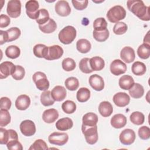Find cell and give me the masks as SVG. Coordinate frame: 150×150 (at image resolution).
<instances>
[{"instance_id":"obj_5","label":"cell","mask_w":150,"mask_h":150,"mask_svg":"<svg viewBox=\"0 0 150 150\" xmlns=\"http://www.w3.org/2000/svg\"><path fill=\"white\" fill-rule=\"evenodd\" d=\"M32 79L38 89L41 91H46L49 87V81L46 75L41 71L35 73L32 76Z\"/></svg>"},{"instance_id":"obj_30","label":"cell","mask_w":150,"mask_h":150,"mask_svg":"<svg viewBox=\"0 0 150 150\" xmlns=\"http://www.w3.org/2000/svg\"><path fill=\"white\" fill-rule=\"evenodd\" d=\"M90 42L86 39H80L76 43V48L81 53H87L91 49Z\"/></svg>"},{"instance_id":"obj_20","label":"cell","mask_w":150,"mask_h":150,"mask_svg":"<svg viewBox=\"0 0 150 150\" xmlns=\"http://www.w3.org/2000/svg\"><path fill=\"white\" fill-rule=\"evenodd\" d=\"M59 117V112L54 108H50L44 111L42 114V119L48 124L53 123Z\"/></svg>"},{"instance_id":"obj_41","label":"cell","mask_w":150,"mask_h":150,"mask_svg":"<svg viewBox=\"0 0 150 150\" xmlns=\"http://www.w3.org/2000/svg\"><path fill=\"white\" fill-rule=\"evenodd\" d=\"M62 108L65 113L72 114L76 110V104L71 100H66L62 103Z\"/></svg>"},{"instance_id":"obj_12","label":"cell","mask_w":150,"mask_h":150,"mask_svg":"<svg viewBox=\"0 0 150 150\" xmlns=\"http://www.w3.org/2000/svg\"><path fill=\"white\" fill-rule=\"evenodd\" d=\"M127 69L126 64L119 59L113 60L110 64V71L115 76H119L125 73Z\"/></svg>"},{"instance_id":"obj_53","label":"cell","mask_w":150,"mask_h":150,"mask_svg":"<svg viewBox=\"0 0 150 150\" xmlns=\"http://www.w3.org/2000/svg\"><path fill=\"white\" fill-rule=\"evenodd\" d=\"M0 104H1V110H9L11 108L12 103L11 100L9 98L6 97H3L1 98Z\"/></svg>"},{"instance_id":"obj_2","label":"cell","mask_w":150,"mask_h":150,"mask_svg":"<svg viewBox=\"0 0 150 150\" xmlns=\"http://www.w3.org/2000/svg\"><path fill=\"white\" fill-rule=\"evenodd\" d=\"M76 34V30L73 26H67L60 31L58 38L61 43L64 45H69L75 39Z\"/></svg>"},{"instance_id":"obj_10","label":"cell","mask_w":150,"mask_h":150,"mask_svg":"<svg viewBox=\"0 0 150 150\" xmlns=\"http://www.w3.org/2000/svg\"><path fill=\"white\" fill-rule=\"evenodd\" d=\"M39 5V2L35 0H30L25 4L26 12L28 17L32 19H36L38 17Z\"/></svg>"},{"instance_id":"obj_31","label":"cell","mask_w":150,"mask_h":150,"mask_svg":"<svg viewBox=\"0 0 150 150\" xmlns=\"http://www.w3.org/2000/svg\"><path fill=\"white\" fill-rule=\"evenodd\" d=\"M48 47L43 44H37L33 48L34 55L39 58L45 59L47 53Z\"/></svg>"},{"instance_id":"obj_52","label":"cell","mask_w":150,"mask_h":150,"mask_svg":"<svg viewBox=\"0 0 150 150\" xmlns=\"http://www.w3.org/2000/svg\"><path fill=\"white\" fill-rule=\"evenodd\" d=\"M8 149L11 150H22L23 146L18 140H12L6 144Z\"/></svg>"},{"instance_id":"obj_28","label":"cell","mask_w":150,"mask_h":150,"mask_svg":"<svg viewBox=\"0 0 150 150\" xmlns=\"http://www.w3.org/2000/svg\"><path fill=\"white\" fill-rule=\"evenodd\" d=\"M129 94L134 98H139L144 94V89L142 85L139 83H134L129 90Z\"/></svg>"},{"instance_id":"obj_22","label":"cell","mask_w":150,"mask_h":150,"mask_svg":"<svg viewBox=\"0 0 150 150\" xmlns=\"http://www.w3.org/2000/svg\"><path fill=\"white\" fill-rule=\"evenodd\" d=\"M66 88L62 86H55L51 91V95L54 101H61L66 97Z\"/></svg>"},{"instance_id":"obj_15","label":"cell","mask_w":150,"mask_h":150,"mask_svg":"<svg viewBox=\"0 0 150 150\" xmlns=\"http://www.w3.org/2000/svg\"><path fill=\"white\" fill-rule=\"evenodd\" d=\"M16 65L11 62H4L0 64V79H3L12 75Z\"/></svg>"},{"instance_id":"obj_54","label":"cell","mask_w":150,"mask_h":150,"mask_svg":"<svg viewBox=\"0 0 150 150\" xmlns=\"http://www.w3.org/2000/svg\"><path fill=\"white\" fill-rule=\"evenodd\" d=\"M11 22L10 18L8 16L4 14H1L0 16V28H6L7 27Z\"/></svg>"},{"instance_id":"obj_11","label":"cell","mask_w":150,"mask_h":150,"mask_svg":"<svg viewBox=\"0 0 150 150\" xmlns=\"http://www.w3.org/2000/svg\"><path fill=\"white\" fill-rule=\"evenodd\" d=\"M119 139L123 145H129L134 143L135 139V133L131 129H125L120 133Z\"/></svg>"},{"instance_id":"obj_36","label":"cell","mask_w":150,"mask_h":150,"mask_svg":"<svg viewBox=\"0 0 150 150\" xmlns=\"http://www.w3.org/2000/svg\"><path fill=\"white\" fill-rule=\"evenodd\" d=\"M21 54V50L19 47L15 45L9 46L5 50V55L10 59L18 58Z\"/></svg>"},{"instance_id":"obj_55","label":"cell","mask_w":150,"mask_h":150,"mask_svg":"<svg viewBox=\"0 0 150 150\" xmlns=\"http://www.w3.org/2000/svg\"><path fill=\"white\" fill-rule=\"evenodd\" d=\"M0 35H1V38H0V45H2L4 43L8 42V33L6 31L4 30H0Z\"/></svg>"},{"instance_id":"obj_50","label":"cell","mask_w":150,"mask_h":150,"mask_svg":"<svg viewBox=\"0 0 150 150\" xmlns=\"http://www.w3.org/2000/svg\"><path fill=\"white\" fill-rule=\"evenodd\" d=\"M138 135L139 138L144 140L148 139L150 137V129L147 126L141 127L138 129Z\"/></svg>"},{"instance_id":"obj_13","label":"cell","mask_w":150,"mask_h":150,"mask_svg":"<svg viewBox=\"0 0 150 150\" xmlns=\"http://www.w3.org/2000/svg\"><path fill=\"white\" fill-rule=\"evenodd\" d=\"M63 54V49L59 45H53L48 46L47 53L45 59L53 60L60 59Z\"/></svg>"},{"instance_id":"obj_34","label":"cell","mask_w":150,"mask_h":150,"mask_svg":"<svg viewBox=\"0 0 150 150\" xmlns=\"http://www.w3.org/2000/svg\"><path fill=\"white\" fill-rule=\"evenodd\" d=\"M137 54L141 59H147L150 56V45L147 43L141 45L137 49Z\"/></svg>"},{"instance_id":"obj_29","label":"cell","mask_w":150,"mask_h":150,"mask_svg":"<svg viewBox=\"0 0 150 150\" xmlns=\"http://www.w3.org/2000/svg\"><path fill=\"white\" fill-rule=\"evenodd\" d=\"M57 25L56 22L52 18L43 25H39V29L45 33H51L54 32L56 29Z\"/></svg>"},{"instance_id":"obj_8","label":"cell","mask_w":150,"mask_h":150,"mask_svg":"<svg viewBox=\"0 0 150 150\" xmlns=\"http://www.w3.org/2000/svg\"><path fill=\"white\" fill-rule=\"evenodd\" d=\"M6 12L8 15L13 18L19 17L21 13V2L19 0H11L7 4Z\"/></svg>"},{"instance_id":"obj_37","label":"cell","mask_w":150,"mask_h":150,"mask_svg":"<svg viewBox=\"0 0 150 150\" xmlns=\"http://www.w3.org/2000/svg\"><path fill=\"white\" fill-rule=\"evenodd\" d=\"M129 120L134 124L140 125L144 122L145 116L139 111H134L130 115Z\"/></svg>"},{"instance_id":"obj_39","label":"cell","mask_w":150,"mask_h":150,"mask_svg":"<svg viewBox=\"0 0 150 150\" xmlns=\"http://www.w3.org/2000/svg\"><path fill=\"white\" fill-rule=\"evenodd\" d=\"M64 85L67 89L70 91H75L79 86V80L74 77H70L66 79Z\"/></svg>"},{"instance_id":"obj_1","label":"cell","mask_w":150,"mask_h":150,"mask_svg":"<svg viewBox=\"0 0 150 150\" xmlns=\"http://www.w3.org/2000/svg\"><path fill=\"white\" fill-rule=\"evenodd\" d=\"M128 9L140 19L150 20L149 6H146L141 0H129L127 2Z\"/></svg>"},{"instance_id":"obj_44","label":"cell","mask_w":150,"mask_h":150,"mask_svg":"<svg viewBox=\"0 0 150 150\" xmlns=\"http://www.w3.org/2000/svg\"><path fill=\"white\" fill-rule=\"evenodd\" d=\"M8 35V41L11 42L19 38L21 34V30L17 27H12L6 30Z\"/></svg>"},{"instance_id":"obj_3","label":"cell","mask_w":150,"mask_h":150,"mask_svg":"<svg viewBox=\"0 0 150 150\" xmlns=\"http://www.w3.org/2000/svg\"><path fill=\"white\" fill-rule=\"evenodd\" d=\"M126 16V11L121 5H115L111 8L107 13L108 20L112 23H117L124 19Z\"/></svg>"},{"instance_id":"obj_27","label":"cell","mask_w":150,"mask_h":150,"mask_svg":"<svg viewBox=\"0 0 150 150\" xmlns=\"http://www.w3.org/2000/svg\"><path fill=\"white\" fill-rule=\"evenodd\" d=\"M98 116L94 112H87L85 114L82 118L83 124L87 126H94L98 122Z\"/></svg>"},{"instance_id":"obj_45","label":"cell","mask_w":150,"mask_h":150,"mask_svg":"<svg viewBox=\"0 0 150 150\" xmlns=\"http://www.w3.org/2000/svg\"><path fill=\"white\" fill-rule=\"evenodd\" d=\"M62 66L63 70H64L65 71H70L75 69L76 63L73 59L67 57L63 60L62 63Z\"/></svg>"},{"instance_id":"obj_40","label":"cell","mask_w":150,"mask_h":150,"mask_svg":"<svg viewBox=\"0 0 150 150\" xmlns=\"http://www.w3.org/2000/svg\"><path fill=\"white\" fill-rule=\"evenodd\" d=\"M93 38L98 42H103L105 41L109 37L110 33L108 30L107 29L100 30V31H97V30H94L93 31Z\"/></svg>"},{"instance_id":"obj_4","label":"cell","mask_w":150,"mask_h":150,"mask_svg":"<svg viewBox=\"0 0 150 150\" xmlns=\"http://www.w3.org/2000/svg\"><path fill=\"white\" fill-rule=\"evenodd\" d=\"M81 131L84 135L86 142L88 144L93 145L97 142L98 136L97 125L87 126L82 124Z\"/></svg>"},{"instance_id":"obj_43","label":"cell","mask_w":150,"mask_h":150,"mask_svg":"<svg viewBox=\"0 0 150 150\" xmlns=\"http://www.w3.org/2000/svg\"><path fill=\"white\" fill-rule=\"evenodd\" d=\"M11 115L8 110H0V127H3L6 126L11 122Z\"/></svg>"},{"instance_id":"obj_32","label":"cell","mask_w":150,"mask_h":150,"mask_svg":"<svg viewBox=\"0 0 150 150\" xmlns=\"http://www.w3.org/2000/svg\"><path fill=\"white\" fill-rule=\"evenodd\" d=\"M132 72L136 76H142L144 74L146 70L145 64L141 62H134L131 67Z\"/></svg>"},{"instance_id":"obj_18","label":"cell","mask_w":150,"mask_h":150,"mask_svg":"<svg viewBox=\"0 0 150 150\" xmlns=\"http://www.w3.org/2000/svg\"><path fill=\"white\" fill-rule=\"evenodd\" d=\"M120 57L122 61L127 63H130L134 61L135 58L134 50L131 47L125 46L121 50Z\"/></svg>"},{"instance_id":"obj_23","label":"cell","mask_w":150,"mask_h":150,"mask_svg":"<svg viewBox=\"0 0 150 150\" xmlns=\"http://www.w3.org/2000/svg\"><path fill=\"white\" fill-rule=\"evenodd\" d=\"M73 122L69 117H64L59 119L56 123V127L59 131H66L72 128Z\"/></svg>"},{"instance_id":"obj_38","label":"cell","mask_w":150,"mask_h":150,"mask_svg":"<svg viewBox=\"0 0 150 150\" xmlns=\"http://www.w3.org/2000/svg\"><path fill=\"white\" fill-rule=\"evenodd\" d=\"M49 13L46 9H40L39 10L38 17L36 19V21L39 25L45 24L49 21Z\"/></svg>"},{"instance_id":"obj_47","label":"cell","mask_w":150,"mask_h":150,"mask_svg":"<svg viewBox=\"0 0 150 150\" xmlns=\"http://www.w3.org/2000/svg\"><path fill=\"white\" fill-rule=\"evenodd\" d=\"M25 75V69L20 66V65H16L15 69L12 74V77L16 80H21L23 79Z\"/></svg>"},{"instance_id":"obj_26","label":"cell","mask_w":150,"mask_h":150,"mask_svg":"<svg viewBox=\"0 0 150 150\" xmlns=\"http://www.w3.org/2000/svg\"><path fill=\"white\" fill-rule=\"evenodd\" d=\"M90 65L93 71H100L104 67L105 62L100 56H94L90 59Z\"/></svg>"},{"instance_id":"obj_21","label":"cell","mask_w":150,"mask_h":150,"mask_svg":"<svg viewBox=\"0 0 150 150\" xmlns=\"http://www.w3.org/2000/svg\"><path fill=\"white\" fill-rule=\"evenodd\" d=\"M126 117L122 114H115L111 119L110 123L112 127L115 128H121L127 124Z\"/></svg>"},{"instance_id":"obj_33","label":"cell","mask_w":150,"mask_h":150,"mask_svg":"<svg viewBox=\"0 0 150 150\" xmlns=\"http://www.w3.org/2000/svg\"><path fill=\"white\" fill-rule=\"evenodd\" d=\"M90 97V91L86 87L80 88L76 93V98L78 101L84 103L88 100Z\"/></svg>"},{"instance_id":"obj_42","label":"cell","mask_w":150,"mask_h":150,"mask_svg":"<svg viewBox=\"0 0 150 150\" xmlns=\"http://www.w3.org/2000/svg\"><path fill=\"white\" fill-rule=\"evenodd\" d=\"M80 70L84 73L89 74L93 71L90 65V59L87 57L83 58L79 63Z\"/></svg>"},{"instance_id":"obj_24","label":"cell","mask_w":150,"mask_h":150,"mask_svg":"<svg viewBox=\"0 0 150 150\" xmlns=\"http://www.w3.org/2000/svg\"><path fill=\"white\" fill-rule=\"evenodd\" d=\"M98 111L103 117H108L112 113L113 107L110 102L107 101H102L99 104Z\"/></svg>"},{"instance_id":"obj_7","label":"cell","mask_w":150,"mask_h":150,"mask_svg":"<svg viewBox=\"0 0 150 150\" xmlns=\"http://www.w3.org/2000/svg\"><path fill=\"white\" fill-rule=\"evenodd\" d=\"M68 139L69 136L65 132H54L50 134L48 137V141L50 144L59 146H62L66 144Z\"/></svg>"},{"instance_id":"obj_48","label":"cell","mask_w":150,"mask_h":150,"mask_svg":"<svg viewBox=\"0 0 150 150\" xmlns=\"http://www.w3.org/2000/svg\"><path fill=\"white\" fill-rule=\"evenodd\" d=\"M128 27L126 23L122 22H117L113 28V32L115 35H122L127 30Z\"/></svg>"},{"instance_id":"obj_16","label":"cell","mask_w":150,"mask_h":150,"mask_svg":"<svg viewBox=\"0 0 150 150\" xmlns=\"http://www.w3.org/2000/svg\"><path fill=\"white\" fill-rule=\"evenodd\" d=\"M112 100L117 106L124 107L129 103L130 97L126 93L119 92L114 94Z\"/></svg>"},{"instance_id":"obj_25","label":"cell","mask_w":150,"mask_h":150,"mask_svg":"<svg viewBox=\"0 0 150 150\" xmlns=\"http://www.w3.org/2000/svg\"><path fill=\"white\" fill-rule=\"evenodd\" d=\"M133 77L129 75H123L119 79L118 84L121 88L123 90H129L134 84Z\"/></svg>"},{"instance_id":"obj_17","label":"cell","mask_w":150,"mask_h":150,"mask_svg":"<svg viewBox=\"0 0 150 150\" xmlns=\"http://www.w3.org/2000/svg\"><path fill=\"white\" fill-rule=\"evenodd\" d=\"M90 86L96 91H101L104 88V81L103 77L97 74L90 76L88 79Z\"/></svg>"},{"instance_id":"obj_35","label":"cell","mask_w":150,"mask_h":150,"mask_svg":"<svg viewBox=\"0 0 150 150\" xmlns=\"http://www.w3.org/2000/svg\"><path fill=\"white\" fill-rule=\"evenodd\" d=\"M54 100L51 95V91L49 90L44 91L40 95V102L44 106L47 107L52 105L54 103Z\"/></svg>"},{"instance_id":"obj_19","label":"cell","mask_w":150,"mask_h":150,"mask_svg":"<svg viewBox=\"0 0 150 150\" xmlns=\"http://www.w3.org/2000/svg\"><path fill=\"white\" fill-rule=\"evenodd\" d=\"M30 104V97L26 94L19 96L15 101V107L19 110H26Z\"/></svg>"},{"instance_id":"obj_51","label":"cell","mask_w":150,"mask_h":150,"mask_svg":"<svg viewBox=\"0 0 150 150\" xmlns=\"http://www.w3.org/2000/svg\"><path fill=\"white\" fill-rule=\"evenodd\" d=\"M71 2L73 4V6L77 10L82 11L86 9L88 5V1L87 0H83V1H76V0H72Z\"/></svg>"},{"instance_id":"obj_6","label":"cell","mask_w":150,"mask_h":150,"mask_svg":"<svg viewBox=\"0 0 150 150\" xmlns=\"http://www.w3.org/2000/svg\"><path fill=\"white\" fill-rule=\"evenodd\" d=\"M0 134V144L1 145H6L12 140L18 139L17 132L12 129H6L1 127Z\"/></svg>"},{"instance_id":"obj_46","label":"cell","mask_w":150,"mask_h":150,"mask_svg":"<svg viewBox=\"0 0 150 150\" xmlns=\"http://www.w3.org/2000/svg\"><path fill=\"white\" fill-rule=\"evenodd\" d=\"M107 23L104 18H98L93 22V28L94 30L100 31L107 29Z\"/></svg>"},{"instance_id":"obj_14","label":"cell","mask_w":150,"mask_h":150,"mask_svg":"<svg viewBox=\"0 0 150 150\" xmlns=\"http://www.w3.org/2000/svg\"><path fill=\"white\" fill-rule=\"evenodd\" d=\"M55 11L57 15L61 16H67L70 15L71 8L66 1H58L55 4Z\"/></svg>"},{"instance_id":"obj_49","label":"cell","mask_w":150,"mask_h":150,"mask_svg":"<svg viewBox=\"0 0 150 150\" xmlns=\"http://www.w3.org/2000/svg\"><path fill=\"white\" fill-rule=\"evenodd\" d=\"M47 145L46 143L41 139H36L29 147V150H37V149H44L47 150L48 149Z\"/></svg>"},{"instance_id":"obj_9","label":"cell","mask_w":150,"mask_h":150,"mask_svg":"<svg viewBox=\"0 0 150 150\" xmlns=\"http://www.w3.org/2000/svg\"><path fill=\"white\" fill-rule=\"evenodd\" d=\"M20 130L21 133L26 137L33 135L36 132V126L35 123L30 120L23 121L20 124Z\"/></svg>"}]
</instances>
